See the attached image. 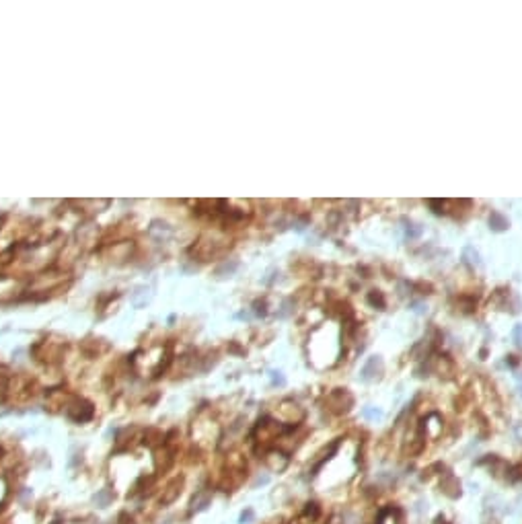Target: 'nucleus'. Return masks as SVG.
<instances>
[{"label":"nucleus","instance_id":"f257e3e1","mask_svg":"<svg viewBox=\"0 0 522 524\" xmlns=\"http://www.w3.org/2000/svg\"><path fill=\"white\" fill-rule=\"evenodd\" d=\"M489 224H491V228H493V230H504V228L508 226L506 218H504V216H500L498 212H493V214L489 216Z\"/></svg>","mask_w":522,"mask_h":524}]
</instances>
